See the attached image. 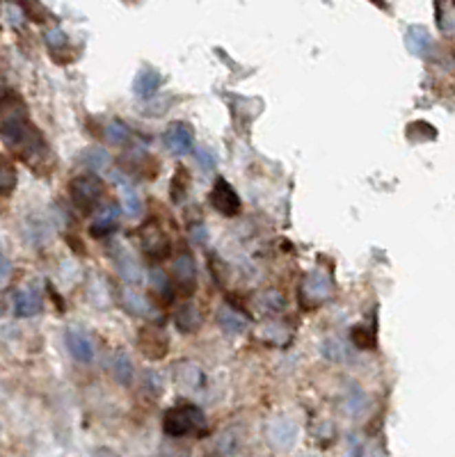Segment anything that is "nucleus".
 <instances>
[{
    "instance_id": "f257e3e1",
    "label": "nucleus",
    "mask_w": 455,
    "mask_h": 457,
    "mask_svg": "<svg viewBox=\"0 0 455 457\" xmlns=\"http://www.w3.org/2000/svg\"><path fill=\"white\" fill-rule=\"evenodd\" d=\"M0 138L5 140L7 147L17 149L21 153V158H28L30 151H39L44 149V142H41L37 128H34L30 121L25 119L23 112H10L0 126Z\"/></svg>"
},
{
    "instance_id": "f03ea898",
    "label": "nucleus",
    "mask_w": 455,
    "mask_h": 457,
    "mask_svg": "<svg viewBox=\"0 0 455 457\" xmlns=\"http://www.w3.org/2000/svg\"><path fill=\"white\" fill-rule=\"evenodd\" d=\"M162 427L169 437H183V434H204L206 432V416L202 410L190 403H183L179 407L167 410L165 418H162Z\"/></svg>"
},
{
    "instance_id": "7ed1b4c3",
    "label": "nucleus",
    "mask_w": 455,
    "mask_h": 457,
    "mask_svg": "<svg viewBox=\"0 0 455 457\" xmlns=\"http://www.w3.org/2000/svg\"><path fill=\"white\" fill-rule=\"evenodd\" d=\"M69 192H71V199H74V204L78 206V209L89 213V211L96 209L98 202H101L103 183L92 174H81V176H76L74 181H71Z\"/></svg>"
},
{
    "instance_id": "20e7f679",
    "label": "nucleus",
    "mask_w": 455,
    "mask_h": 457,
    "mask_svg": "<svg viewBox=\"0 0 455 457\" xmlns=\"http://www.w3.org/2000/svg\"><path fill=\"white\" fill-rule=\"evenodd\" d=\"M211 206L215 211H220L222 215H236L240 211V197L236 195V190L231 188L229 183L224 181V178H218L215 185H213L211 190Z\"/></svg>"
},
{
    "instance_id": "39448f33",
    "label": "nucleus",
    "mask_w": 455,
    "mask_h": 457,
    "mask_svg": "<svg viewBox=\"0 0 455 457\" xmlns=\"http://www.w3.org/2000/svg\"><path fill=\"white\" fill-rule=\"evenodd\" d=\"M162 142H165V147L169 149V153L174 156H186L193 151V131H190L188 124H181V121H176V124H172L165 131V138H162Z\"/></svg>"
},
{
    "instance_id": "423d86ee",
    "label": "nucleus",
    "mask_w": 455,
    "mask_h": 457,
    "mask_svg": "<svg viewBox=\"0 0 455 457\" xmlns=\"http://www.w3.org/2000/svg\"><path fill=\"white\" fill-rule=\"evenodd\" d=\"M332 279L327 277L323 270H316V273H311L307 279L302 284V295L311 299L314 304H321L325 299H330L332 295Z\"/></svg>"
},
{
    "instance_id": "0eeeda50",
    "label": "nucleus",
    "mask_w": 455,
    "mask_h": 457,
    "mask_svg": "<svg viewBox=\"0 0 455 457\" xmlns=\"http://www.w3.org/2000/svg\"><path fill=\"white\" fill-rule=\"evenodd\" d=\"M138 343H140V350L149 359H162V357L167 354V337L162 334V330L147 327V330H142L138 334Z\"/></svg>"
},
{
    "instance_id": "6e6552de",
    "label": "nucleus",
    "mask_w": 455,
    "mask_h": 457,
    "mask_svg": "<svg viewBox=\"0 0 455 457\" xmlns=\"http://www.w3.org/2000/svg\"><path fill=\"white\" fill-rule=\"evenodd\" d=\"M65 343H67L69 354L74 357L76 361L89 363L92 359H94V346H92V341H89V337L85 332H81V330H67Z\"/></svg>"
},
{
    "instance_id": "1a4fd4ad",
    "label": "nucleus",
    "mask_w": 455,
    "mask_h": 457,
    "mask_svg": "<svg viewBox=\"0 0 455 457\" xmlns=\"http://www.w3.org/2000/svg\"><path fill=\"white\" fill-rule=\"evenodd\" d=\"M268 439L275 448H290L297 439V427L293 421L277 418L268 425Z\"/></svg>"
},
{
    "instance_id": "9d476101",
    "label": "nucleus",
    "mask_w": 455,
    "mask_h": 457,
    "mask_svg": "<svg viewBox=\"0 0 455 457\" xmlns=\"http://www.w3.org/2000/svg\"><path fill=\"white\" fill-rule=\"evenodd\" d=\"M174 273H176V286L186 293H193L197 286V275H195V261L188 252L176 256L174 261Z\"/></svg>"
},
{
    "instance_id": "9b49d317",
    "label": "nucleus",
    "mask_w": 455,
    "mask_h": 457,
    "mask_svg": "<svg viewBox=\"0 0 455 457\" xmlns=\"http://www.w3.org/2000/svg\"><path fill=\"white\" fill-rule=\"evenodd\" d=\"M142 249H145L147 256L151 259H165L169 254V242L165 238V233L156 226H147L145 233H142Z\"/></svg>"
},
{
    "instance_id": "f8f14e48",
    "label": "nucleus",
    "mask_w": 455,
    "mask_h": 457,
    "mask_svg": "<svg viewBox=\"0 0 455 457\" xmlns=\"http://www.w3.org/2000/svg\"><path fill=\"white\" fill-rule=\"evenodd\" d=\"M41 295L34 288H23L14 295V311L19 318H32L41 311Z\"/></svg>"
},
{
    "instance_id": "ddd939ff",
    "label": "nucleus",
    "mask_w": 455,
    "mask_h": 457,
    "mask_svg": "<svg viewBox=\"0 0 455 457\" xmlns=\"http://www.w3.org/2000/svg\"><path fill=\"white\" fill-rule=\"evenodd\" d=\"M202 311L197 309L195 304H190V302H186V304H181L179 309H176V313H174V325H176V330L179 332H183V334H193V332H197L199 327H202Z\"/></svg>"
},
{
    "instance_id": "4468645a",
    "label": "nucleus",
    "mask_w": 455,
    "mask_h": 457,
    "mask_svg": "<svg viewBox=\"0 0 455 457\" xmlns=\"http://www.w3.org/2000/svg\"><path fill=\"white\" fill-rule=\"evenodd\" d=\"M218 325H220V330H222L224 334H229V337H238V334H243L247 330V320L240 316L236 309H231L229 304L220 306Z\"/></svg>"
},
{
    "instance_id": "2eb2a0df",
    "label": "nucleus",
    "mask_w": 455,
    "mask_h": 457,
    "mask_svg": "<svg viewBox=\"0 0 455 457\" xmlns=\"http://www.w3.org/2000/svg\"><path fill=\"white\" fill-rule=\"evenodd\" d=\"M117 215H119V206L108 204L101 213H98V217L94 220V222H92L89 233L94 235V238H103V235H108L110 231H115Z\"/></svg>"
},
{
    "instance_id": "dca6fc26",
    "label": "nucleus",
    "mask_w": 455,
    "mask_h": 457,
    "mask_svg": "<svg viewBox=\"0 0 455 457\" xmlns=\"http://www.w3.org/2000/svg\"><path fill=\"white\" fill-rule=\"evenodd\" d=\"M160 83H162V78H160L158 71H154V69H142L140 74H138V78H135V85H133L135 94H138L140 98L154 96L156 89L160 87Z\"/></svg>"
},
{
    "instance_id": "f3484780",
    "label": "nucleus",
    "mask_w": 455,
    "mask_h": 457,
    "mask_svg": "<svg viewBox=\"0 0 455 457\" xmlns=\"http://www.w3.org/2000/svg\"><path fill=\"white\" fill-rule=\"evenodd\" d=\"M122 304H124V309L131 313V316H151V313H154L151 304H149V299L145 295H140V293L131 290V288L122 290Z\"/></svg>"
},
{
    "instance_id": "a211bd4d",
    "label": "nucleus",
    "mask_w": 455,
    "mask_h": 457,
    "mask_svg": "<svg viewBox=\"0 0 455 457\" xmlns=\"http://www.w3.org/2000/svg\"><path fill=\"white\" fill-rule=\"evenodd\" d=\"M405 46H408L410 53L414 55H425L430 48V34L425 28H410L408 34H405Z\"/></svg>"
},
{
    "instance_id": "6ab92c4d",
    "label": "nucleus",
    "mask_w": 455,
    "mask_h": 457,
    "mask_svg": "<svg viewBox=\"0 0 455 457\" xmlns=\"http://www.w3.org/2000/svg\"><path fill=\"white\" fill-rule=\"evenodd\" d=\"M81 160H83V165L89 167L92 171H103V169H108L110 162H112L110 153L105 151V149H101V147L87 149V151L81 156Z\"/></svg>"
},
{
    "instance_id": "aec40b11",
    "label": "nucleus",
    "mask_w": 455,
    "mask_h": 457,
    "mask_svg": "<svg viewBox=\"0 0 455 457\" xmlns=\"http://www.w3.org/2000/svg\"><path fill=\"white\" fill-rule=\"evenodd\" d=\"M119 192H122V211L129 217H138L142 211V202H140V195L135 192V188L131 183L124 181V183H119Z\"/></svg>"
},
{
    "instance_id": "412c9836",
    "label": "nucleus",
    "mask_w": 455,
    "mask_h": 457,
    "mask_svg": "<svg viewBox=\"0 0 455 457\" xmlns=\"http://www.w3.org/2000/svg\"><path fill=\"white\" fill-rule=\"evenodd\" d=\"M112 375H115L117 382H122L124 387H129V384L133 382V375H135L133 363H131L129 357L122 354V352L112 357Z\"/></svg>"
},
{
    "instance_id": "4be33fe9",
    "label": "nucleus",
    "mask_w": 455,
    "mask_h": 457,
    "mask_svg": "<svg viewBox=\"0 0 455 457\" xmlns=\"http://www.w3.org/2000/svg\"><path fill=\"white\" fill-rule=\"evenodd\" d=\"M117 268H119V275H122L129 284H140L142 281V270L138 266V261H135L131 254L119 256Z\"/></svg>"
},
{
    "instance_id": "5701e85b",
    "label": "nucleus",
    "mask_w": 455,
    "mask_h": 457,
    "mask_svg": "<svg viewBox=\"0 0 455 457\" xmlns=\"http://www.w3.org/2000/svg\"><path fill=\"white\" fill-rule=\"evenodd\" d=\"M14 188H17V169L0 156V195H12Z\"/></svg>"
},
{
    "instance_id": "b1692460",
    "label": "nucleus",
    "mask_w": 455,
    "mask_h": 457,
    "mask_svg": "<svg viewBox=\"0 0 455 457\" xmlns=\"http://www.w3.org/2000/svg\"><path fill=\"white\" fill-rule=\"evenodd\" d=\"M105 138H108L112 145H126V142L131 140V131H129V126L126 124H122L119 119H112L108 126H105Z\"/></svg>"
},
{
    "instance_id": "393cba45",
    "label": "nucleus",
    "mask_w": 455,
    "mask_h": 457,
    "mask_svg": "<svg viewBox=\"0 0 455 457\" xmlns=\"http://www.w3.org/2000/svg\"><path fill=\"white\" fill-rule=\"evenodd\" d=\"M188 183H190V174L183 167L176 169V174L172 178V199L174 202H181L188 192Z\"/></svg>"
},
{
    "instance_id": "a878e982",
    "label": "nucleus",
    "mask_w": 455,
    "mask_h": 457,
    "mask_svg": "<svg viewBox=\"0 0 455 457\" xmlns=\"http://www.w3.org/2000/svg\"><path fill=\"white\" fill-rule=\"evenodd\" d=\"M352 341L359 350H373L375 348V334L364 330V327H355L352 330Z\"/></svg>"
},
{
    "instance_id": "bb28decb",
    "label": "nucleus",
    "mask_w": 455,
    "mask_h": 457,
    "mask_svg": "<svg viewBox=\"0 0 455 457\" xmlns=\"http://www.w3.org/2000/svg\"><path fill=\"white\" fill-rule=\"evenodd\" d=\"M149 284H151V290L158 293V295H167L169 293V279L162 270H151L149 273Z\"/></svg>"
},
{
    "instance_id": "cd10ccee",
    "label": "nucleus",
    "mask_w": 455,
    "mask_h": 457,
    "mask_svg": "<svg viewBox=\"0 0 455 457\" xmlns=\"http://www.w3.org/2000/svg\"><path fill=\"white\" fill-rule=\"evenodd\" d=\"M195 158H197L199 165H202V169H206V171L215 167V156H213L211 149H206V147H195Z\"/></svg>"
},
{
    "instance_id": "c85d7f7f",
    "label": "nucleus",
    "mask_w": 455,
    "mask_h": 457,
    "mask_svg": "<svg viewBox=\"0 0 455 457\" xmlns=\"http://www.w3.org/2000/svg\"><path fill=\"white\" fill-rule=\"evenodd\" d=\"M364 407H366V398L361 396L359 389H352V391H350V398H348V412L359 414V412H364Z\"/></svg>"
},
{
    "instance_id": "c756f323",
    "label": "nucleus",
    "mask_w": 455,
    "mask_h": 457,
    "mask_svg": "<svg viewBox=\"0 0 455 457\" xmlns=\"http://www.w3.org/2000/svg\"><path fill=\"white\" fill-rule=\"evenodd\" d=\"M44 39H46V46H48V48H62V46H67V34L62 32V30H58V28H55V30H48Z\"/></svg>"
},
{
    "instance_id": "7c9ffc66",
    "label": "nucleus",
    "mask_w": 455,
    "mask_h": 457,
    "mask_svg": "<svg viewBox=\"0 0 455 457\" xmlns=\"http://www.w3.org/2000/svg\"><path fill=\"white\" fill-rule=\"evenodd\" d=\"M259 302H261V306H266L268 311H279V309H282V304H284V302H282V297L277 295V293H263Z\"/></svg>"
},
{
    "instance_id": "2f4dec72",
    "label": "nucleus",
    "mask_w": 455,
    "mask_h": 457,
    "mask_svg": "<svg viewBox=\"0 0 455 457\" xmlns=\"http://www.w3.org/2000/svg\"><path fill=\"white\" fill-rule=\"evenodd\" d=\"M5 14L12 25H19L21 21H23V10H19L17 5H5Z\"/></svg>"
},
{
    "instance_id": "473e14b6",
    "label": "nucleus",
    "mask_w": 455,
    "mask_h": 457,
    "mask_svg": "<svg viewBox=\"0 0 455 457\" xmlns=\"http://www.w3.org/2000/svg\"><path fill=\"white\" fill-rule=\"evenodd\" d=\"M12 270V263L5 259V256H0V279H5L7 275H10Z\"/></svg>"
},
{
    "instance_id": "72a5a7b5",
    "label": "nucleus",
    "mask_w": 455,
    "mask_h": 457,
    "mask_svg": "<svg viewBox=\"0 0 455 457\" xmlns=\"http://www.w3.org/2000/svg\"><path fill=\"white\" fill-rule=\"evenodd\" d=\"M193 238H195L197 242H204V240H206V228H204L202 224H197V228H193Z\"/></svg>"
}]
</instances>
